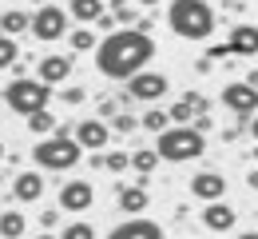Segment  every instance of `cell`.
<instances>
[{"instance_id":"6da1fadb","label":"cell","mask_w":258,"mask_h":239,"mask_svg":"<svg viewBox=\"0 0 258 239\" xmlns=\"http://www.w3.org/2000/svg\"><path fill=\"white\" fill-rule=\"evenodd\" d=\"M155 60V36H143L135 28H115L111 36H99L96 68L107 80H131Z\"/></svg>"},{"instance_id":"7a4b0ae2","label":"cell","mask_w":258,"mask_h":239,"mask_svg":"<svg viewBox=\"0 0 258 239\" xmlns=\"http://www.w3.org/2000/svg\"><path fill=\"white\" fill-rule=\"evenodd\" d=\"M215 8L211 0H171L167 4V24L179 40H207L215 32Z\"/></svg>"},{"instance_id":"3957f363","label":"cell","mask_w":258,"mask_h":239,"mask_svg":"<svg viewBox=\"0 0 258 239\" xmlns=\"http://www.w3.org/2000/svg\"><path fill=\"white\" fill-rule=\"evenodd\" d=\"M32 160L40 171H72L84 160V148L72 139V132L56 128L52 136H44L40 144H32Z\"/></svg>"},{"instance_id":"277c9868","label":"cell","mask_w":258,"mask_h":239,"mask_svg":"<svg viewBox=\"0 0 258 239\" xmlns=\"http://www.w3.org/2000/svg\"><path fill=\"white\" fill-rule=\"evenodd\" d=\"M207 152V136H199L191 124H171L167 132L155 136V156L163 164H187Z\"/></svg>"},{"instance_id":"5b68a950","label":"cell","mask_w":258,"mask_h":239,"mask_svg":"<svg viewBox=\"0 0 258 239\" xmlns=\"http://www.w3.org/2000/svg\"><path fill=\"white\" fill-rule=\"evenodd\" d=\"M52 100V88L48 84H40V80H8V88H4V104H8V112H16V116H32V112H44Z\"/></svg>"},{"instance_id":"8992f818","label":"cell","mask_w":258,"mask_h":239,"mask_svg":"<svg viewBox=\"0 0 258 239\" xmlns=\"http://www.w3.org/2000/svg\"><path fill=\"white\" fill-rule=\"evenodd\" d=\"M28 32H32L36 40H44V44L64 40V36L72 32V16H68V8H60V4H40V8L32 12Z\"/></svg>"},{"instance_id":"52a82bcc","label":"cell","mask_w":258,"mask_h":239,"mask_svg":"<svg viewBox=\"0 0 258 239\" xmlns=\"http://www.w3.org/2000/svg\"><path fill=\"white\" fill-rule=\"evenodd\" d=\"M167 92H171V80H167L163 72L143 68V72H135V76L127 80V96L139 100V104H159Z\"/></svg>"},{"instance_id":"ba28073f","label":"cell","mask_w":258,"mask_h":239,"mask_svg":"<svg viewBox=\"0 0 258 239\" xmlns=\"http://www.w3.org/2000/svg\"><path fill=\"white\" fill-rule=\"evenodd\" d=\"M92 204H96V187L88 179H68L64 187H60V211L80 215V211H88Z\"/></svg>"},{"instance_id":"9c48e42d","label":"cell","mask_w":258,"mask_h":239,"mask_svg":"<svg viewBox=\"0 0 258 239\" xmlns=\"http://www.w3.org/2000/svg\"><path fill=\"white\" fill-rule=\"evenodd\" d=\"M223 104L230 112H238V116H254L258 112V92L246 84V80H230L223 88Z\"/></svg>"},{"instance_id":"30bf717a","label":"cell","mask_w":258,"mask_h":239,"mask_svg":"<svg viewBox=\"0 0 258 239\" xmlns=\"http://www.w3.org/2000/svg\"><path fill=\"white\" fill-rule=\"evenodd\" d=\"M72 139H76L84 152H103V148H107V139H111V128H107L103 120L92 116V120H80V124H76Z\"/></svg>"},{"instance_id":"8fae6325","label":"cell","mask_w":258,"mask_h":239,"mask_svg":"<svg viewBox=\"0 0 258 239\" xmlns=\"http://www.w3.org/2000/svg\"><path fill=\"white\" fill-rule=\"evenodd\" d=\"M107 239H163V227L155 223V219L131 215V219H123V223H115V227L107 231Z\"/></svg>"},{"instance_id":"7c38bea8","label":"cell","mask_w":258,"mask_h":239,"mask_svg":"<svg viewBox=\"0 0 258 239\" xmlns=\"http://www.w3.org/2000/svg\"><path fill=\"white\" fill-rule=\"evenodd\" d=\"M226 52L238 56V60L258 56V24H234L230 36H226Z\"/></svg>"},{"instance_id":"4fadbf2b","label":"cell","mask_w":258,"mask_h":239,"mask_svg":"<svg viewBox=\"0 0 258 239\" xmlns=\"http://www.w3.org/2000/svg\"><path fill=\"white\" fill-rule=\"evenodd\" d=\"M191 196L199 204L223 200L226 196V175H219V171H199V175H191Z\"/></svg>"},{"instance_id":"5bb4252c","label":"cell","mask_w":258,"mask_h":239,"mask_svg":"<svg viewBox=\"0 0 258 239\" xmlns=\"http://www.w3.org/2000/svg\"><path fill=\"white\" fill-rule=\"evenodd\" d=\"M234 223H238V211L230 204H223V200L203 207V227L207 231H234Z\"/></svg>"},{"instance_id":"9a60e30c","label":"cell","mask_w":258,"mask_h":239,"mask_svg":"<svg viewBox=\"0 0 258 239\" xmlns=\"http://www.w3.org/2000/svg\"><path fill=\"white\" fill-rule=\"evenodd\" d=\"M68 76H72V56H60V52L44 56V60H40V72H36V80H40V84H48V88L64 84Z\"/></svg>"},{"instance_id":"2e32d148","label":"cell","mask_w":258,"mask_h":239,"mask_svg":"<svg viewBox=\"0 0 258 239\" xmlns=\"http://www.w3.org/2000/svg\"><path fill=\"white\" fill-rule=\"evenodd\" d=\"M40 196H44V175L40 171H20L12 179V200L16 204H36Z\"/></svg>"},{"instance_id":"e0dca14e","label":"cell","mask_w":258,"mask_h":239,"mask_svg":"<svg viewBox=\"0 0 258 239\" xmlns=\"http://www.w3.org/2000/svg\"><path fill=\"white\" fill-rule=\"evenodd\" d=\"M115 204L123 207L127 215H143V211L151 207V200H147V187H139V183H119V187H115Z\"/></svg>"},{"instance_id":"ac0fdd59","label":"cell","mask_w":258,"mask_h":239,"mask_svg":"<svg viewBox=\"0 0 258 239\" xmlns=\"http://www.w3.org/2000/svg\"><path fill=\"white\" fill-rule=\"evenodd\" d=\"M103 12H107V0H72V4H68V16H72L80 28H92Z\"/></svg>"},{"instance_id":"d6986e66","label":"cell","mask_w":258,"mask_h":239,"mask_svg":"<svg viewBox=\"0 0 258 239\" xmlns=\"http://www.w3.org/2000/svg\"><path fill=\"white\" fill-rule=\"evenodd\" d=\"M24 235H28V219L16 207L0 211V239H24Z\"/></svg>"},{"instance_id":"ffe728a7","label":"cell","mask_w":258,"mask_h":239,"mask_svg":"<svg viewBox=\"0 0 258 239\" xmlns=\"http://www.w3.org/2000/svg\"><path fill=\"white\" fill-rule=\"evenodd\" d=\"M28 24H32V16H28L24 8H8V12H0V32L12 36V40H16L20 32H28Z\"/></svg>"},{"instance_id":"44dd1931","label":"cell","mask_w":258,"mask_h":239,"mask_svg":"<svg viewBox=\"0 0 258 239\" xmlns=\"http://www.w3.org/2000/svg\"><path fill=\"white\" fill-rule=\"evenodd\" d=\"M56 128H60V120H56V112H48V108L28 116V132H32V136H52Z\"/></svg>"},{"instance_id":"7402d4cb","label":"cell","mask_w":258,"mask_h":239,"mask_svg":"<svg viewBox=\"0 0 258 239\" xmlns=\"http://www.w3.org/2000/svg\"><path fill=\"white\" fill-rule=\"evenodd\" d=\"M159 164H163V160H159V156H155V148H139V152L131 156V168L139 171L143 179H151V171L159 168Z\"/></svg>"},{"instance_id":"603a6c76","label":"cell","mask_w":258,"mask_h":239,"mask_svg":"<svg viewBox=\"0 0 258 239\" xmlns=\"http://www.w3.org/2000/svg\"><path fill=\"white\" fill-rule=\"evenodd\" d=\"M68 44H72V52H96L99 36L92 28H76V32H68Z\"/></svg>"},{"instance_id":"cb8c5ba5","label":"cell","mask_w":258,"mask_h":239,"mask_svg":"<svg viewBox=\"0 0 258 239\" xmlns=\"http://www.w3.org/2000/svg\"><path fill=\"white\" fill-rule=\"evenodd\" d=\"M16 60H20V48H16V40L0 32V72H8Z\"/></svg>"},{"instance_id":"d4e9b609","label":"cell","mask_w":258,"mask_h":239,"mask_svg":"<svg viewBox=\"0 0 258 239\" xmlns=\"http://www.w3.org/2000/svg\"><path fill=\"white\" fill-rule=\"evenodd\" d=\"M139 128H147V132H155V136H159V132L171 128V120H167V112H155V108H151V112H143V116H139Z\"/></svg>"},{"instance_id":"484cf974","label":"cell","mask_w":258,"mask_h":239,"mask_svg":"<svg viewBox=\"0 0 258 239\" xmlns=\"http://www.w3.org/2000/svg\"><path fill=\"white\" fill-rule=\"evenodd\" d=\"M179 104L191 112V120H195V116H207V108H211V100H207L203 92H183V96H179Z\"/></svg>"},{"instance_id":"4316f807","label":"cell","mask_w":258,"mask_h":239,"mask_svg":"<svg viewBox=\"0 0 258 239\" xmlns=\"http://www.w3.org/2000/svg\"><path fill=\"white\" fill-rule=\"evenodd\" d=\"M60 239H96V227L84 223V219H76V223H68L64 231H60Z\"/></svg>"},{"instance_id":"83f0119b","label":"cell","mask_w":258,"mask_h":239,"mask_svg":"<svg viewBox=\"0 0 258 239\" xmlns=\"http://www.w3.org/2000/svg\"><path fill=\"white\" fill-rule=\"evenodd\" d=\"M103 168L119 175V171H127V168H131V156H127V152H107V156H103Z\"/></svg>"},{"instance_id":"f1b7e54d","label":"cell","mask_w":258,"mask_h":239,"mask_svg":"<svg viewBox=\"0 0 258 239\" xmlns=\"http://www.w3.org/2000/svg\"><path fill=\"white\" fill-rule=\"evenodd\" d=\"M111 128H115L119 136H127V132H135V128H139V120H135L131 112H115V116H111Z\"/></svg>"},{"instance_id":"f546056e","label":"cell","mask_w":258,"mask_h":239,"mask_svg":"<svg viewBox=\"0 0 258 239\" xmlns=\"http://www.w3.org/2000/svg\"><path fill=\"white\" fill-rule=\"evenodd\" d=\"M96 28H99V32H103V36H111V32H115V28H119V20H115L111 12H103V16H99V20H96Z\"/></svg>"},{"instance_id":"4dcf8cb0","label":"cell","mask_w":258,"mask_h":239,"mask_svg":"<svg viewBox=\"0 0 258 239\" xmlns=\"http://www.w3.org/2000/svg\"><path fill=\"white\" fill-rule=\"evenodd\" d=\"M60 100H64V104H84V88H64Z\"/></svg>"},{"instance_id":"1f68e13d","label":"cell","mask_w":258,"mask_h":239,"mask_svg":"<svg viewBox=\"0 0 258 239\" xmlns=\"http://www.w3.org/2000/svg\"><path fill=\"white\" fill-rule=\"evenodd\" d=\"M191 128L199 132V136H207V132H211V116H195V120H191Z\"/></svg>"},{"instance_id":"d6a6232c","label":"cell","mask_w":258,"mask_h":239,"mask_svg":"<svg viewBox=\"0 0 258 239\" xmlns=\"http://www.w3.org/2000/svg\"><path fill=\"white\" fill-rule=\"evenodd\" d=\"M230 52H226V44H215V48H207V60L215 64V60H226Z\"/></svg>"},{"instance_id":"836d02e7","label":"cell","mask_w":258,"mask_h":239,"mask_svg":"<svg viewBox=\"0 0 258 239\" xmlns=\"http://www.w3.org/2000/svg\"><path fill=\"white\" fill-rule=\"evenodd\" d=\"M40 223H44V227H56V223H60V211H56V207H48V211L40 215Z\"/></svg>"},{"instance_id":"e575fe53","label":"cell","mask_w":258,"mask_h":239,"mask_svg":"<svg viewBox=\"0 0 258 239\" xmlns=\"http://www.w3.org/2000/svg\"><path fill=\"white\" fill-rule=\"evenodd\" d=\"M246 132H250V139H254V144H258V112H254V116H250V120H246Z\"/></svg>"},{"instance_id":"d590c367","label":"cell","mask_w":258,"mask_h":239,"mask_svg":"<svg viewBox=\"0 0 258 239\" xmlns=\"http://www.w3.org/2000/svg\"><path fill=\"white\" fill-rule=\"evenodd\" d=\"M127 8H131L127 0H111V16H119V12H127Z\"/></svg>"},{"instance_id":"8d00e7d4","label":"cell","mask_w":258,"mask_h":239,"mask_svg":"<svg viewBox=\"0 0 258 239\" xmlns=\"http://www.w3.org/2000/svg\"><path fill=\"white\" fill-rule=\"evenodd\" d=\"M246 84H250V88L258 92V68H250V76H246Z\"/></svg>"},{"instance_id":"74e56055","label":"cell","mask_w":258,"mask_h":239,"mask_svg":"<svg viewBox=\"0 0 258 239\" xmlns=\"http://www.w3.org/2000/svg\"><path fill=\"white\" fill-rule=\"evenodd\" d=\"M246 183H250V187H254V192H258V168L250 171V175H246Z\"/></svg>"},{"instance_id":"f35d334b","label":"cell","mask_w":258,"mask_h":239,"mask_svg":"<svg viewBox=\"0 0 258 239\" xmlns=\"http://www.w3.org/2000/svg\"><path fill=\"white\" fill-rule=\"evenodd\" d=\"M234 239H258V231H238Z\"/></svg>"},{"instance_id":"ab89813d","label":"cell","mask_w":258,"mask_h":239,"mask_svg":"<svg viewBox=\"0 0 258 239\" xmlns=\"http://www.w3.org/2000/svg\"><path fill=\"white\" fill-rule=\"evenodd\" d=\"M139 4H143V8H159L163 0H139Z\"/></svg>"},{"instance_id":"60d3db41","label":"cell","mask_w":258,"mask_h":239,"mask_svg":"<svg viewBox=\"0 0 258 239\" xmlns=\"http://www.w3.org/2000/svg\"><path fill=\"white\" fill-rule=\"evenodd\" d=\"M36 239H60V235H48V231H44V235H36Z\"/></svg>"},{"instance_id":"b9f144b4","label":"cell","mask_w":258,"mask_h":239,"mask_svg":"<svg viewBox=\"0 0 258 239\" xmlns=\"http://www.w3.org/2000/svg\"><path fill=\"white\" fill-rule=\"evenodd\" d=\"M0 160H4V144H0Z\"/></svg>"},{"instance_id":"7bdbcfd3","label":"cell","mask_w":258,"mask_h":239,"mask_svg":"<svg viewBox=\"0 0 258 239\" xmlns=\"http://www.w3.org/2000/svg\"><path fill=\"white\" fill-rule=\"evenodd\" d=\"M254 160H258V144H254Z\"/></svg>"},{"instance_id":"ee69618b","label":"cell","mask_w":258,"mask_h":239,"mask_svg":"<svg viewBox=\"0 0 258 239\" xmlns=\"http://www.w3.org/2000/svg\"><path fill=\"white\" fill-rule=\"evenodd\" d=\"M24 239H28V235H24Z\"/></svg>"}]
</instances>
